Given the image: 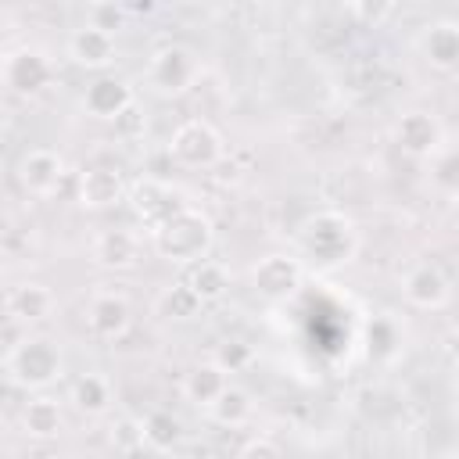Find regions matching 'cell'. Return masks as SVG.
Listing matches in <instances>:
<instances>
[{"label":"cell","mask_w":459,"mask_h":459,"mask_svg":"<svg viewBox=\"0 0 459 459\" xmlns=\"http://www.w3.org/2000/svg\"><path fill=\"white\" fill-rule=\"evenodd\" d=\"M294 247H298V258H308L316 265L337 269V265H348L355 258V251H359V230H355V222L344 212L323 208V212L308 215L298 226Z\"/></svg>","instance_id":"cell-1"},{"label":"cell","mask_w":459,"mask_h":459,"mask_svg":"<svg viewBox=\"0 0 459 459\" xmlns=\"http://www.w3.org/2000/svg\"><path fill=\"white\" fill-rule=\"evenodd\" d=\"M154 251L169 262H179V265H194L201 258H208L212 244H215V226L212 219L201 212V208H183L176 219H169L154 237Z\"/></svg>","instance_id":"cell-2"},{"label":"cell","mask_w":459,"mask_h":459,"mask_svg":"<svg viewBox=\"0 0 459 459\" xmlns=\"http://www.w3.org/2000/svg\"><path fill=\"white\" fill-rule=\"evenodd\" d=\"M4 369H7L11 384H18L25 391H43L54 380H61L65 355H61V344L50 337H25L7 351Z\"/></svg>","instance_id":"cell-3"},{"label":"cell","mask_w":459,"mask_h":459,"mask_svg":"<svg viewBox=\"0 0 459 459\" xmlns=\"http://www.w3.org/2000/svg\"><path fill=\"white\" fill-rule=\"evenodd\" d=\"M201 72H204V65H201V57H197L194 47H186V43H165V47H158L151 54L143 79H147V90L154 97L172 100V97L190 93L197 86Z\"/></svg>","instance_id":"cell-4"},{"label":"cell","mask_w":459,"mask_h":459,"mask_svg":"<svg viewBox=\"0 0 459 459\" xmlns=\"http://www.w3.org/2000/svg\"><path fill=\"white\" fill-rule=\"evenodd\" d=\"M169 154L172 161H179L183 169H212L222 161L226 154V143H222V133L204 122V118H186L172 129L169 136Z\"/></svg>","instance_id":"cell-5"},{"label":"cell","mask_w":459,"mask_h":459,"mask_svg":"<svg viewBox=\"0 0 459 459\" xmlns=\"http://www.w3.org/2000/svg\"><path fill=\"white\" fill-rule=\"evenodd\" d=\"M251 290L265 301H287L290 294H298L301 280H305V262L298 255H287V251H273V255H262L251 273Z\"/></svg>","instance_id":"cell-6"},{"label":"cell","mask_w":459,"mask_h":459,"mask_svg":"<svg viewBox=\"0 0 459 459\" xmlns=\"http://www.w3.org/2000/svg\"><path fill=\"white\" fill-rule=\"evenodd\" d=\"M126 201H129V208H133V215H136V222L154 237L169 219H176L183 208H186V201L169 186V183H161V179H140V183H133L129 190H126Z\"/></svg>","instance_id":"cell-7"},{"label":"cell","mask_w":459,"mask_h":459,"mask_svg":"<svg viewBox=\"0 0 459 459\" xmlns=\"http://www.w3.org/2000/svg\"><path fill=\"white\" fill-rule=\"evenodd\" d=\"M54 79V65L43 50L36 47H22L14 54H7V65H4V86L18 97H36L50 86Z\"/></svg>","instance_id":"cell-8"},{"label":"cell","mask_w":459,"mask_h":459,"mask_svg":"<svg viewBox=\"0 0 459 459\" xmlns=\"http://www.w3.org/2000/svg\"><path fill=\"white\" fill-rule=\"evenodd\" d=\"M68 169H65V158L50 147H32L18 158V183L25 186V194L32 197H54L65 183Z\"/></svg>","instance_id":"cell-9"},{"label":"cell","mask_w":459,"mask_h":459,"mask_svg":"<svg viewBox=\"0 0 459 459\" xmlns=\"http://www.w3.org/2000/svg\"><path fill=\"white\" fill-rule=\"evenodd\" d=\"M402 298L412 305V308H441L448 305L452 298V283L445 276V269L437 262H416L405 269L402 283H398Z\"/></svg>","instance_id":"cell-10"},{"label":"cell","mask_w":459,"mask_h":459,"mask_svg":"<svg viewBox=\"0 0 459 459\" xmlns=\"http://www.w3.org/2000/svg\"><path fill=\"white\" fill-rule=\"evenodd\" d=\"M394 143L409 158H434L445 147V129L430 111H405L394 122Z\"/></svg>","instance_id":"cell-11"},{"label":"cell","mask_w":459,"mask_h":459,"mask_svg":"<svg viewBox=\"0 0 459 459\" xmlns=\"http://www.w3.org/2000/svg\"><path fill=\"white\" fill-rule=\"evenodd\" d=\"M86 326L100 341H118L133 326V305L122 290H97L86 305Z\"/></svg>","instance_id":"cell-12"},{"label":"cell","mask_w":459,"mask_h":459,"mask_svg":"<svg viewBox=\"0 0 459 459\" xmlns=\"http://www.w3.org/2000/svg\"><path fill=\"white\" fill-rule=\"evenodd\" d=\"M133 86L118 75H97L86 90H82V111L90 118H100V122H115L129 104H133Z\"/></svg>","instance_id":"cell-13"},{"label":"cell","mask_w":459,"mask_h":459,"mask_svg":"<svg viewBox=\"0 0 459 459\" xmlns=\"http://www.w3.org/2000/svg\"><path fill=\"white\" fill-rule=\"evenodd\" d=\"M68 57H72V65H79L86 72H104V68L115 65L118 43H115V36H108L93 25H79L68 36Z\"/></svg>","instance_id":"cell-14"},{"label":"cell","mask_w":459,"mask_h":459,"mask_svg":"<svg viewBox=\"0 0 459 459\" xmlns=\"http://www.w3.org/2000/svg\"><path fill=\"white\" fill-rule=\"evenodd\" d=\"M93 262L115 273H126L140 262V233L129 226H111L93 237Z\"/></svg>","instance_id":"cell-15"},{"label":"cell","mask_w":459,"mask_h":459,"mask_svg":"<svg viewBox=\"0 0 459 459\" xmlns=\"http://www.w3.org/2000/svg\"><path fill=\"white\" fill-rule=\"evenodd\" d=\"M420 54L434 72H452L459 65V22L437 18L420 32Z\"/></svg>","instance_id":"cell-16"},{"label":"cell","mask_w":459,"mask_h":459,"mask_svg":"<svg viewBox=\"0 0 459 459\" xmlns=\"http://www.w3.org/2000/svg\"><path fill=\"white\" fill-rule=\"evenodd\" d=\"M54 305H57L54 290H50L47 283H36V280L14 283V287L7 290V298H4V312H7L14 323H43V319H50Z\"/></svg>","instance_id":"cell-17"},{"label":"cell","mask_w":459,"mask_h":459,"mask_svg":"<svg viewBox=\"0 0 459 459\" xmlns=\"http://www.w3.org/2000/svg\"><path fill=\"white\" fill-rule=\"evenodd\" d=\"M226 387H230V373H222L212 359L194 362V366L183 373V380H179L183 398H186L190 405H197V409H208V405H212Z\"/></svg>","instance_id":"cell-18"},{"label":"cell","mask_w":459,"mask_h":459,"mask_svg":"<svg viewBox=\"0 0 459 459\" xmlns=\"http://www.w3.org/2000/svg\"><path fill=\"white\" fill-rule=\"evenodd\" d=\"M118 201H126V183H122V176L115 172V169H104V165H97V169H86L82 176H79V204L82 208H115Z\"/></svg>","instance_id":"cell-19"},{"label":"cell","mask_w":459,"mask_h":459,"mask_svg":"<svg viewBox=\"0 0 459 459\" xmlns=\"http://www.w3.org/2000/svg\"><path fill=\"white\" fill-rule=\"evenodd\" d=\"M22 430L32 441H54L65 430V409H61V402L50 398V394L29 398L25 409H22Z\"/></svg>","instance_id":"cell-20"},{"label":"cell","mask_w":459,"mask_h":459,"mask_svg":"<svg viewBox=\"0 0 459 459\" xmlns=\"http://www.w3.org/2000/svg\"><path fill=\"white\" fill-rule=\"evenodd\" d=\"M183 283L190 287V294L201 305H212V301H222L230 294V269L222 262H215V258H201V262L190 265Z\"/></svg>","instance_id":"cell-21"},{"label":"cell","mask_w":459,"mask_h":459,"mask_svg":"<svg viewBox=\"0 0 459 459\" xmlns=\"http://www.w3.org/2000/svg\"><path fill=\"white\" fill-rule=\"evenodd\" d=\"M111 380L104 373H82L79 380H72L68 402L82 412V416H104L111 409Z\"/></svg>","instance_id":"cell-22"},{"label":"cell","mask_w":459,"mask_h":459,"mask_svg":"<svg viewBox=\"0 0 459 459\" xmlns=\"http://www.w3.org/2000/svg\"><path fill=\"white\" fill-rule=\"evenodd\" d=\"M204 416H208L212 423H219V427H244V423H251V416H255V398H251L244 387L230 384V387L204 409Z\"/></svg>","instance_id":"cell-23"},{"label":"cell","mask_w":459,"mask_h":459,"mask_svg":"<svg viewBox=\"0 0 459 459\" xmlns=\"http://www.w3.org/2000/svg\"><path fill=\"white\" fill-rule=\"evenodd\" d=\"M140 427H143V445L154 448V452H169L183 437V423H179V416L172 409H151L140 420Z\"/></svg>","instance_id":"cell-24"},{"label":"cell","mask_w":459,"mask_h":459,"mask_svg":"<svg viewBox=\"0 0 459 459\" xmlns=\"http://www.w3.org/2000/svg\"><path fill=\"white\" fill-rule=\"evenodd\" d=\"M158 312L165 319H194L201 312V301L190 294L186 283H172V287H165L158 294Z\"/></svg>","instance_id":"cell-25"},{"label":"cell","mask_w":459,"mask_h":459,"mask_svg":"<svg viewBox=\"0 0 459 459\" xmlns=\"http://www.w3.org/2000/svg\"><path fill=\"white\" fill-rule=\"evenodd\" d=\"M430 183L445 197H455V190H459V158H455V151L448 143L430 158Z\"/></svg>","instance_id":"cell-26"},{"label":"cell","mask_w":459,"mask_h":459,"mask_svg":"<svg viewBox=\"0 0 459 459\" xmlns=\"http://www.w3.org/2000/svg\"><path fill=\"white\" fill-rule=\"evenodd\" d=\"M212 362L222 369V373H244L251 362H255V348L247 344V341H240V337H230V341H222L219 348H215V355H212Z\"/></svg>","instance_id":"cell-27"},{"label":"cell","mask_w":459,"mask_h":459,"mask_svg":"<svg viewBox=\"0 0 459 459\" xmlns=\"http://www.w3.org/2000/svg\"><path fill=\"white\" fill-rule=\"evenodd\" d=\"M126 22H129V11L122 4H90V11H86V25L100 29L108 36H115L118 29H126Z\"/></svg>","instance_id":"cell-28"},{"label":"cell","mask_w":459,"mask_h":459,"mask_svg":"<svg viewBox=\"0 0 459 459\" xmlns=\"http://www.w3.org/2000/svg\"><path fill=\"white\" fill-rule=\"evenodd\" d=\"M111 445L118 448V452H136V448H143V427H140V420L136 416H118L115 423H111Z\"/></svg>","instance_id":"cell-29"},{"label":"cell","mask_w":459,"mask_h":459,"mask_svg":"<svg viewBox=\"0 0 459 459\" xmlns=\"http://www.w3.org/2000/svg\"><path fill=\"white\" fill-rule=\"evenodd\" d=\"M115 129H118V136H122V140H140V136H143L147 118H143V111H140V104H136V100H133V104L115 118Z\"/></svg>","instance_id":"cell-30"},{"label":"cell","mask_w":459,"mask_h":459,"mask_svg":"<svg viewBox=\"0 0 459 459\" xmlns=\"http://www.w3.org/2000/svg\"><path fill=\"white\" fill-rule=\"evenodd\" d=\"M391 11H394L391 4H369V0H355V4H348V14L362 18L366 25H380V22H384Z\"/></svg>","instance_id":"cell-31"},{"label":"cell","mask_w":459,"mask_h":459,"mask_svg":"<svg viewBox=\"0 0 459 459\" xmlns=\"http://www.w3.org/2000/svg\"><path fill=\"white\" fill-rule=\"evenodd\" d=\"M240 459H280V448H276L269 437H258V441H251V445L244 448Z\"/></svg>","instance_id":"cell-32"},{"label":"cell","mask_w":459,"mask_h":459,"mask_svg":"<svg viewBox=\"0 0 459 459\" xmlns=\"http://www.w3.org/2000/svg\"><path fill=\"white\" fill-rule=\"evenodd\" d=\"M4 65H7V54L0 50V82H4Z\"/></svg>","instance_id":"cell-33"},{"label":"cell","mask_w":459,"mask_h":459,"mask_svg":"<svg viewBox=\"0 0 459 459\" xmlns=\"http://www.w3.org/2000/svg\"><path fill=\"white\" fill-rule=\"evenodd\" d=\"M0 273H4V251H0Z\"/></svg>","instance_id":"cell-34"}]
</instances>
